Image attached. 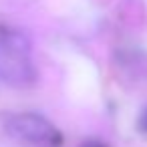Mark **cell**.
Here are the masks:
<instances>
[{"instance_id":"1","label":"cell","mask_w":147,"mask_h":147,"mask_svg":"<svg viewBox=\"0 0 147 147\" xmlns=\"http://www.w3.org/2000/svg\"><path fill=\"white\" fill-rule=\"evenodd\" d=\"M0 79L12 87H28L36 79L30 40L20 30H0Z\"/></svg>"},{"instance_id":"2","label":"cell","mask_w":147,"mask_h":147,"mask_svg":"<svg viewBox=\"0 0 147 147\" xmlns=\"http://www.w3.org/2000/svg\"><path fill=\"white\" fill-rule=\"evenodd\" d=\"M4 131L10 139L30 147H57L63 143V137L55 125L36 113H18L10 117L4 125Z\"/></svg>"},{"instance_id":"3","label":"cell","mask_w":147,"mask_h":147,"mask_svg":"<svg viewBox=\"0 0 147 147\" xmlns=\"http://www.w3.org/2000/svg\"><path fill=\"white\" fill-rule=\"evenodd\" d=\"M139 131H143V133L147 135V107L143 109V113H141V117H139Z\"/></svg>"},{"instance_id":"4","label":"cell","mask_w":147,"mask_h":147,"mask_svg":"<svg viewBox=\"0 0 147 147\" xmlns=\"http://www.w3.org/2000/svg\"><path fill=\"white\" fill-rule=\"evenodd\" d=\"M83 147H103L101 143H97V141H89V143H85Z\"/></svg>"}]
</instances>
